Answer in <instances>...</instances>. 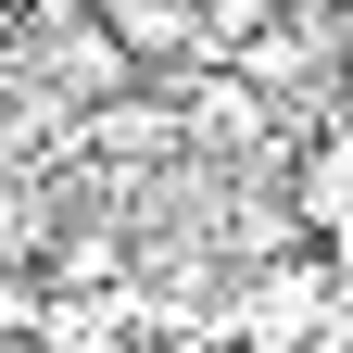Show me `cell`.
<instances>
[{
	"mask_svg": "<svg viewBox=\"0 0 353 353\" xmlns=\"http://www.w3.org/2000/svg\"><path fill=\"white\" fill-rule=\"evenodd\" d=\"M38 328V278H13V265H0V341H26Z\"/></svg>",
	"mask_w": 353,
	"mask_h": 353,
	"instance_id": "obj_4",
	"label": "cell"
},
{
	"mask_svg": "<svg viewBox=\"0 0 353 353\" xmlns=\"http://www.w3.org/2000/svg\"><path fill=\"white\" fill-rule=\"evenodd\" d=\"M126 341H139L126 278H101V290H38V353H126Z\"/></svg>",
	"mask_w": 353,
	"mask_h": 353,
	"instance_id": "obj_1",
	"label": "cell"
},
{
	"mask_svg": "<svg viewBox=\"0 0 353 353\" xmlns=\"http://www.w3.org/2000/svg\"><path fill=\"white\" fill-rule=\"evenodd\" d=\"M316 316H328V265H278V278L240 290V341H265V353H290Z\"/></svg>",
	"mask_w": 353,
	"mask_h": 353,
	"instance_id": "obj_2",
	"label": "cell"
},
{
	"mask_svg": "<svg viewBox=\"0 0 353 353\" xmlns=\"http://www.w3.org/2000/svg\"><path fill=\"white\" fill-rule=\"evenodd\" d=\"M101 278H126V240L114 228H63L51 240V290H101Z\"/></svg>",
	"mask_w": 353,
	"mask_h": 353,
	"instance_id": "obj_3",
	"label": "cell"
}]
</instances>
